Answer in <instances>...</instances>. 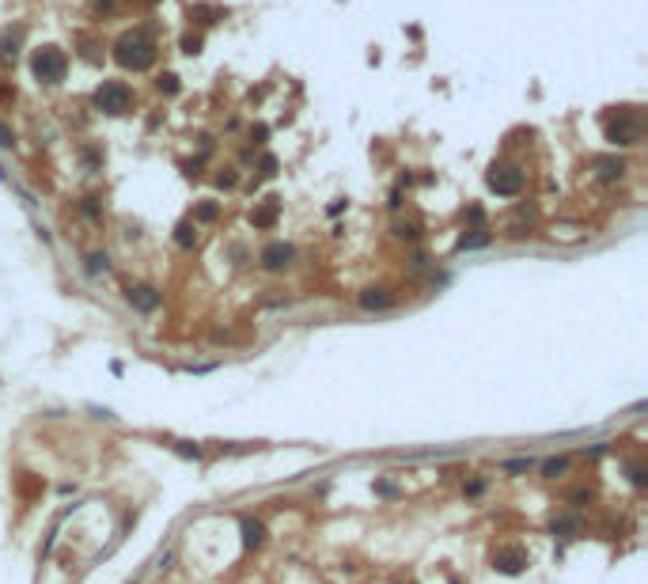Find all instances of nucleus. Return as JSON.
Listing matches in <instances>:
<instances>
[{
  "instance_id": "f257e3e1",
  "label": "nucleus",
  "mask_w": 648,
  "mask_h": 584,
  "mask_svg": "<svg viewBox=\"0 0 648 584\" xmlns=\"http://www.w3.org/2000/svg\"><path fill=\"white\" fill-rule=\"evenodd\" d=\"M156 42L148 39L144 31H126L121 39L114 42V61L121 69H133V72H144L156 64Z\"/></svg>"
},
{
  "instance_id": "f03ea898",
  "label": "nucleus",
  "mask_w": 648,
  "mask_h": 584,
  "mask_svg": "<svg viewBox=\"0 0 648 584\" xmlns=\"http://www.w3.org/2000/svg\"><path fill=\"white\" fill-rule=\"evenodd\" d=\"M603 133L610 144H637L644 133V118L637 107H614L603 118Z\"/></svg>"
},
{
  "instance_id": "7ed1b4c3",
  "label": "nucleus",
  "mask_w": 648,
  "mask_h": 584,
  "mask_svg": "<svg viewBox=\"0 0 648 584\" xmlns=\"http://www.w3.org/2000/svg\"><path fill=\"white\" fill-rule=\"evenodd\" d=\"M91 103H95V110H102V114L118 118L133 107V88L121 83V80H102L95 88V95H91Z\"/></svg>"
},
{
  "instance_id": "20e7f679",
  "label": "nucleus",
  "mask_w": 648,
  "mask_h": 584,
  "mask_svg": "<svg viewBox=\"0 0 648 584\" xmlns=\"http://www.w3.org/2000/svg\"><path fill=\"white\" fill-rule=\"evenodd\" d=\"M31 72L39 76V83H61L65 72H69V57H65V50H58V46H42L31 57Z\"/></svg>"
},
{
  "instance_id": "39448f33",
  "label": "nucleus",
  "mask_w": 648,
  "mask_h": 584,
  "mask_svg": "<svg viewBox=\"0 0 648 584\" xmlns=\"http://www.w3.org/2000/svg\"><path fill=\"white\" fill-rule=\"evenodd\" d=\"M485 182H490L493 193H501V198H515V193L523 190V182H527V175H523V167L515 163H497L490 175H485Z\"/></svg>"
},
{
  "instance_id": "423d86ee",
  "label": "nucleus",
  "mask_w": 648,
  "mask_h": 584,
  "mask_svg": "<svg viewBox=\"0 0 648 584\" xmlns=\"http://www.w3.org/2000/svg\"><path fill=\"white\" fill-rule=\"evenodd\" d=\"M292 258H296V247L292 243H269L266 250H262V270H269V273H277V270H288V266H292Z\"/></svg>"
},
{
  "instance_id": "0eeeda50",
  "label": "nucleus",
  "mask_w": 648,
  "mask_h": 584,
  "mask_svg": "<svg viewBox=\"0 0 648 584\" xmlns=\"http://www.w3.org/2000/svg\"><path fill=\"white\" fill-rule=\"evenodd\" d=\"M523 565H527V550H523V546H501V550L493 554V569L504 573V577L523 573Z\"/></svg>"
},
{
  "instance_id": "6e6552de",
  "label": "nucleus",
  "mask_w": 648,
  "mask_h": 584,
  "mask_svg": "<svg viewBox=\"0 0 648 584\" xmlns=\"http://www.w3.org/2000/svg\"><path fill=\"white\" fill-rule=\"evenodd\" d=\"M220 20H228V8H220V4H190V23L212 27Z\"/></svg>"
},
{
  "instance_id": "1a4fd4ad",
  "label": "nucleus",
  "mask_w": 648,
  "mask_h": 584,
  "mask_svg": "<svg viewBox=\"0 0 648 584\" xmlns=\"http://www.w3.org/2000/svg\"><path fill=\"white\" fill-rule=\"evenodd\" d=\"M591 167H595L599 182H614V179H622V175H626V163L618 160V156H595Z\"/></svg>"
},
{
  "instance_id": "9d476101",
  "label": "nucleus",
  "mask_w": 648,
  "mask_h": 584,
  "mask_svg": "<svg viewBox=\"0 0 648 584\" xmlns=\"http://www.w3.org/2000/svg\"><path fill=\"white\" fill-rule=\"evenodd\" d=\"M550 531L561 535V539H580V535H584V516H576V512L558 516V520L550 524Z\"/></svg>"
},
{
  "instance_id": "9b49d317",
  "label": "nucleus",
  "mask_w": 648,
  "mask_h": 584,
  "mask_svg": "<svg viewBox=\"0 0 648 584\" xmlns=\"http://www.w3.org/2000/svg\"><path fill=\"white\" fill-rule=\"evenodd\" d=\"M277 217H281V201L277 198H266L255 212H250V224H255V228H274Z\"/></svg>"
},
{
  "instance_id": "f8f14e48",
  "label": "nucleus",
  "mask_w": 648,
  "mask_h": 584,
  "mask_svg": "<svg viewBox=\"0 0 648 584\" xmlns=\"http://www.w3.org/2000/svg\"><path fill=\"white\" fill-rule=\"evenodd\" d=\"M391 289H383V285H372V289H364L360 292V308L364 311H383V308H391Z\"/></svg>"
},
{
  "instance_id": "ddd939ff",
  "label": "nucleus",
  "mask_w": 648,
  "mask_h": 584,
  "mask_svg": "<svg viewBox=\"0 0 648 584\" xmlns=\"http://www.w3.org/2000/svg\"><path fill=\"white\" fill-rule=\"evenodd\" d=\"M126 296H129V304H133L137 311H156L159 308V292L148 289V285H133Z\"/></svg>"
},
{
  "instance_id": "4468645a",
  "label": "nucleus",
  "mask_w": 648,
  "mask_h": 584,
  "mask_svg": "<svg viewBox=\"0 0 648 584\" xmlns=\"http://www.w3.org/2000/svg\"><path fill=\"white\" fill-rule=\"evenodd\" d=\"M20 42H23V31H0V61H12L20 53Z\"/></svg>"
},
{
  "instance_id": "2eb2a0df",
  "label": "nucleus",
  "mask_w": 648,
  "mask_h": 584,
  "mask_svg": "<svg viewBox=\"0 0 648 584\" xmlns=\"http://www.w3.org/2000/svg\"><path fill=\"white\" fill-rule=\"evenodd\" d=\"M175 243L182 247V250H190L197 243V224H194V220H182V224L175 228Z\"/></svg>"
},
{
  "instance_id": "dca6fc26",
  "label": "nucleus",
  "mask_w": 648,
  "mask_h": 584,
  "mask_svg": "<svg viewBox=\"0 0 648 584\" xmlns=\"http://www.w3.org/2000/svg\"><path fill=\"white\" fill-rule=\"evenodd\" d=\"M262 539H266V527H262L258 520H243V543L255 550V546H262Z\"/></svg>"
},
{
  "instance_id": "f3484780",
  "label": "nucleus",
  "mask_w": 648,
  "mask_h": 584,
  "mask_svg": "<svg viewBox=\"0 0 648 584\" xmlns=\"http://www.w3.org/2000/svg\"><path fill=\"white\" fill-rule=\"evenodd\" d=\"M485 243H490V231H485V228H471L463 239H459V247H463V250H478Z\"/></svg>"
},
{
  "instance_id": "a211bd4d",
  "label": "nucleus",
  "mask_w": 648,
  "mask_h": 584,
  "mask_svg": "<svg viewBox=\"0 0 648 584\" xmlns=\"http://www.w3.org/2000/svg\"><path fill=\"white\" fill-rule=\"evenodd\" d=\"M216 217H220V205H216V201H201V205L194 209V224H212Z\"/></svg>"
},
{
  "instance_id": "6ab92c4d",
  "label": "nucleus",
  "mask_w": 648,
  "mask_h": 584,
  "mask_svg": "<svg viewBox=\"0 0 648 584\" xmlns=\"http://www.w3.org/2000/svg\"><path fill=\"white\" fill-rule=\"evenodd\" d=\"M565 470H569V459L565 456H553V459L542 463V478H561Z\"/></svg>"
},
{
  "instance_id": "aec40b11",
  "label": "nucleus",
  "mask_w": 648,
  "mask_h": 584,
  "mask_svg": "<svg viewBox=\"0 0 648 584\" xmlns=\"http://www.w3.org/2000/svg\"><path fill=\"white\" fill-rule=\"evenodd\" d=\"M527 231H531V212L520 209V217H515L512 224H508V236H512V239H523Z\"/></svg>"
},
{
  "instance_id": "412c9836",
  "label": "nucleus",
  "mask_w": 648,
  "mask_h": 584,
  "mask_svg": "<svg viewBox=\"0 0 648 584\" xmlns=\"http://www.w3.org/2000/svg\"><path fill=\"white\" fill-rule=\"evenodd\" d=\"M83 270H88L91 277H99V273H107V270H110V258L95 250V254H88V266H83Z\"/></svg>"
},
{
  "instance_id": "4be33fe9",
  "label": "nucleus",
  "mask_w": 648,
  "mask_h": 584,
  "mask_svg": "<svg viewBox=\"0 0 648 584\" xmlns=\"http://www.w3.org/2000/svg\"><path fill=\"white\" fill-rule=\"evenodd\" d=\"M531 467H534L531 456H523V459H504V463H501L504 475H523V470H531Z\"/></svg>"
},
{
  "instance_id": "5701e85b",
  "label": "nucleus",
  "mask_w": 648,
  "mask_h": 584,
  "mask_svg": "<svg viewBox=\"0 0 648 584\" xmlns=\"http://www.w3.org/2000/svg\"><path fill=\"white\" fill-rule=\"evenodd\" d=\"M156 88L167 91V95H175V91H178V76H175V72H163V76L156 80Z\"/></svg>"
},
{
  "instance_id": "b1692460",
  "label": "nucleus",
  "mask_w": 648,
  "mask_h": 584,
  "mask_svg": "<svg viewBox=\"0 0 648 584\" xmlns=\"http://www.w3.org/2000/svg\"><path fill=\"white\" fill-rule=\"evenodd\" d=\"M394 236H398V239H417L421 224H413V220H410V224H398V228H394Z\"/></svg>"
},
{
  "instance_id": "393cba45",
  "label": "nucleus",
  "mask_w": 648,
  "mask_h": 584,
  "mask_svg": "<svg viewBox=\"0 0 648 584\" xmlns=\"http://www.w3.org/2000/svg\"><path fill=\"white\" fill-rule=\"evenodd\" d=\"M629 482H633L637 489H644L648 478H644V467H641V463H629Z\"/></svg>"
},
{
  "instance_id": "a878e982",
  "label": "nucleus",
  "mask_w": 648,
  "mask_h": 584,
  "mask_svg": "<svg viewBox=\"0 0 648 584\" xmlns=\"http://www.w3.org/2000/svg\"><path fill=\"white\" fill-rule=\"evenodd\" d=\"M182 53H190V57H194V53H201V34H186V39H182Z\"/></svg>"
},
{
  "instance_id": "bb28decb",
  "label": "nucleus",
  "mask_w": 648,
  "mask_h": 584,
  "mask_svg": "<svg viewBox=\"0 0 648 584\" xmlns=\"http://www.w3.org/2000/svg\"><path fill=\"white\" fill-rule=\"evenodd\" d=\"M0 148H15V133L4 122H0Z\"/></svg>"
},
{
  "instance_id": "cd10ccee",
  "label": "nucleus",
  "mask_w": 648,
  "mask_h": 584,
  "mask_svg": "<svg viewBox=\"0 0 648 584\" xmlns=\"http://www.w3.org/2000/svg\"><path fill=\"white\" fill-rule=\"evenodd\" d=\"M569 501H572V505H588V501H591V489H584V486H580V489H572V494H569Z\"/></svg>"
},
{
  "instance_id": "c85d7f7f",
  "label": "nucleus",
  "mask_w": 648,
  "mask_h": 584,
  "mask_svg": "<svg viewBox=\"0 0 648 584\" xmlns=\"http://www.w3.org/2000/svg\"><path fill=\"white\" fill-rule=\"evenodd\" d=\"M262 175H266V179H269V175H277V160H274V156H262Z\"/></svg>"
},
{
  "instance_id": "c756f323",
  "label": "nucleus",
  "mask_w": 648,
  "mask_h": 584,
  "mask_svg": "<svg viewBox=\"0 0 648 584\" xmlns=\"http://www.w3.org/2000/svg\"><path fill=\"white\" fill-rule=\"evenodd\" d=\"M4 103H15V88L12 83H0V107Z\"/></svg>"
},
{
  "instance_id": "7c9ffc66",
  "label": "nucleus",
  "mask_w": 648,
  "mask_h": 584,
  "mask_svg": "<svg viewBox=\"0 0 648 584\" xmlns=\"http://www.w3.org/2000/svg\"><path fill=\"white\" fill-rule=\"evenodd\" d=\"M236 171H220V175H216V186H236Z\"/></svg>"
},
{
  "instance_id": "2f4dec72",
  "label": "nucleus",
  "mask_w": 648,
  "mask_h": 584,
  "mask_svg": "<svg viewBox=\"0 0 648 584\" xmlns=\"http://www.w3.org/2000/svg\"><path fill=\"white\" fill-rule=\"evenodd\" d=\"M266 137H269V129H266V125H255V129H250V141H255V144H262Z\"/></svg>"
},
{
  "instance_id": "473e14b6",
  "label": "nucleus",
  "mask_w": 648,
  "mask_h": 584,
  "mask_svg": "<svg viewBox=\"0 0 648 584\" xmlns=\"http://www.w3.org/2000/svg\"><path fill=\"white\" fill-rule=\"evenodd\" d=\"M83 212H88L91 220H99V205H95V198H88V201H83Z\"/></svg>"
},
{
  "instance_id": "72a5a7b5",
  "label": "nucleus",
  "mask_w": 648,
  "mask_h": 584,
  "mask_svg": "<svg viewBox=\"0 0 648 584\" xmlns=\"http://www.w3.org/2000/svg\"><path fill=\"white\" fill-rule=\"evenodd\" d=\"M83 57H88V61H99V50H95L91 42H83Z\"/></svg>"
},
{
  "instance_id": "f704fd0d",
  "label": "nucleus",
  "mask_w": 648,
  "mask_h": 584,
  "mask_svg": "<svg viewBox=\"0 0 648 584\" xmlns=\"http://www.w3.org/2000/svg\"><path fill=\"white\" fill-rule=\"evenodd\" d=\"M375 489H379V494H387V497H398V489H394L391 482H379V486H375Z\"/></svg>"
},
{
  "instance_id": "c9c22d12",
  "label": "nucleus",
  "mask_w": 648,
  "mask_h": 584,
  "mask_svg": "<svg viewBox=\"0 0 648 584\" xmlns=\"http://www.w3.org/2000/svg\"><path fill=\"white\" fill-rule=\"evenodd\" d=\"M482 489H485V482H471V486H466V494H471V497H478Z\"/></svg>"
},
{
  "instance_id": "e433bc0d",
  "label": "nucleus",
  "mask_w": 648,
  "mask_h": 584,
  "mask_svg": "<svg viewBox=\"0 0 648 584\" xmlns=\"http://www.w3.org/2000/svg\"><path fill=\"white\" fill-rule=\"evenodd\" d=\"M144 4H156V0H144Z\"/></svg>"
}]
</instances>
